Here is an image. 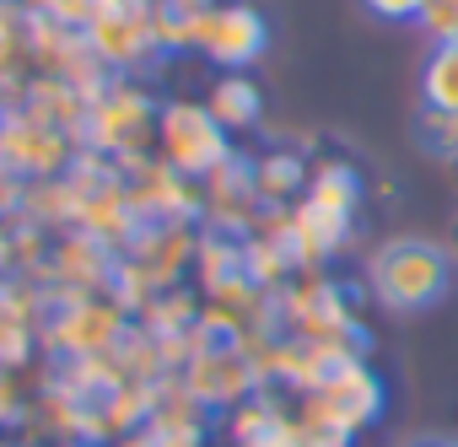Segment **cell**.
Returning <instances> with one entry per match:
<instances>
[{"instance_id": "obj_1", "label": "cell", "mask_w": 458, "mask_h": 447, "mask_svg": "<svg viewBox=\"0 0 458 447\" xmlns=\"http://www.w3.org/2000/svg\"><path fill=\"white\" fill-rule=\"evenodd\" d=\"M367 281H372V297L388 308V313H420L431 302H442L453 270H447V254L437 243H420V238H394L372 254L367 265Z\"/></svg>"}, {"instance_id": "obj_2", "label": "cell", "mask_w": 458, "mask_h": 447, "mask_svg": "<svg viewBox=\"0 0 458 447\" xmlns=\"http://www.w3.org/2000/svg\"><path fill=\"white\" fill-rule=\"evenodd\" d=\"M157 146H162V162L178 178H205V173H216L226 156H233L226 130L210 119V108L205 103H183V97L157 114Z\"/></svg>"}, {"instance_id": "obj_3", "label": "cell", "mask_w": 458, "mask_h": 447, "mask_svg": "<svg viewBox=\"0 0 458 447\" xmlns=\"http://www.w3.org/2000/svg\"><path fill=\"white\" fill-rule=\"evenodd\" d=\"M351 210H356V173L345 162H329L308 178V205L297 210L292 238L308 249V259H324L329 249L345 243L351 232Z\"/></svg>"}, {"instance_id": "obj_4", "label": "cell", "mask_w": 458, "mask_h": 447, "mask_svg": "<svg viewBox=\"0 0 458 447\" xmlns=\"http://www.w3.org/2000/svg\"><path fill=\"white\" fill-rule=\"evenodd\" d=\"M270 44V28L254 6H199L189 28V49H199L221 71H249Z\"/></svg>"}, {"instance_id": "obj_5", "label": "cell", "mask_w": 458, "mask_h": 447, "mask_svg": "<svg viewBox=\"0 0 458 447\" xmlns=\"http://www.w3.org/2000/svg\"><path fill=\"white\" fill-rule=\"evenodd\" d=\"M87 44L108 65H135L146 49H157V22L140 0H114V6L87 28Z\"/></svg>"}, {"instance_id": "obj_6", "label": "cell", "mask_w": 458, "mask_h": 447, "mask_svg": "<svg viewBox=\"0 0 458 447\" xmlns=\"http://www.w3.org/2000/svg\"><path fill=\"white\" fill-rule=\"evenodd\" d=\"M205 108H210V119H216L226 135H238V130H254V124H259L265 92H259L243 71H221V81L205 92Z\"/></svg>"}, {"instance_id": "obj_7", "label": "cell", "mask_w": 458, "mask_h": 447, "mask_svg": "<svg viewBox=\"0 0 458 447\" xmlns=\"http://www.w3.org/2000/svg\"><path fill=\"white\" fill-rule=\"evenodd\" d=\"M146 124H151V103H146L140 92H108V97L92 108V130H98L108 146H135Z\"/></svg>"}, {"instance_id": "obj_8", "label": "cell", "mask_w": 458, "mask_h": 447, "mask_svg": "<svg viewBox=\"0 0 458 447\" xmlns=\"http://www.w3.org/2000/svg\"><path fill=\"white\" fill-rule=\"evenodd\" d=\"M420 97L426 108L458 114V44H431V60L420 71Z\"/></svg>"}, {"instance_id": "obj_9", "label": "cell", "mask_w": 458, "mask_h": 447, "mask_svg": "<svg viewBox=\"0 0 458 447\" xmlns=\"http://www.w3.org/2000/svg\"><path fill=\"white\" fill-rule=\"evenodd\" d=\"M302 178H308L302 162H297L292 151H276V156H265V162L254 167V194H259V199H286V194L308 189Z\"/></svg>"}, {"instance_id": "obj_10", "label": "cell", "mask_w": 458, "mask_h": 447, "mask_svg": "<svg viewBox=\"0 0 458 447\" xmlns=\"http://www.w3.org/2000/svg\"><path fill=\"white\" fill-rule=\"evenodd\" d=\"M420 140H426V151H437V156H458V114L426 108V114H420Z\"/></svg>"}, {"instance_id": "obj_11", "label": "cell", "mask_w": 458, "mask_h": 447, "mask_svg": "<svg viewBox=\"0 0 458 447\" xmlns=\"http://www.w3.org/2000/svg\"><path fill=\"white\" fill-rule=\"evenodd\" d=\"M420 28L431 44H458V0H426Z\"/></svg>"}, {"instance_id": "obj_12", "label": "cell", "mask_w": 458, "mask_h": 447, "mask_svg": "<svg viewBox=\"0 0 458 447\" xmlns=\"http://www.w3.org/2000/svg\"><path fill=\"white\" fill-rule=\"evenodd\" d=\"M17 44H28V17H22V6L0 0V60H12Z\"/></svg>"}, {"instance_id": "obj_13", "label": "cell", "mask_w": 458, "mask_h": 447, "mask_svg": "<svg viewBox=\"0 0 458 447\" xmlns=\"http://www.w3.org/2000/svg\"><path fill=\"white\" fill-rule=\"evenodd\" d=\"M367 12L372 17H383V22H420V12H426V0H367Z\"/></svg>"}, {"instance_id": "obj_14", "label": "cell", "mask_w": 458, "mask_h": 447, "mask_svg": "<svg viewBox=\"0 0 458 447\" xmlns=\"http://www.w3.org/2000/svg\"><path fill=\"white\" fill-rule=\"evenodd\" d=\"M189 6H210V0H189Z\"/></svg>"}, {"instance_id": "obj_15", "label": "cell", "mask_w": 458, "mask_h": 447, "mask_svg": "<svg viewBox=\"0 0 458 447\" xmlns=\"http://www.w3.org/2000/svg\"><path fill=\"white\" fill-rule=\"evenodd\" d=\"M33 6H49V0H33Z\"/></svg>"}, {"instance_id": "obj_16", "label": "cell", "mask_w": 458, "mask_h": 447, "mask_svg": "<svg viewBox=\"0 0 458 447\" xmlns=\"http://www.w3.org/2000/svg\"><path fill=\"white\" fill-rule=\"evenodd\" d=\"M426 447H437V442H426Z\"/></svg>"}]
</instances>
